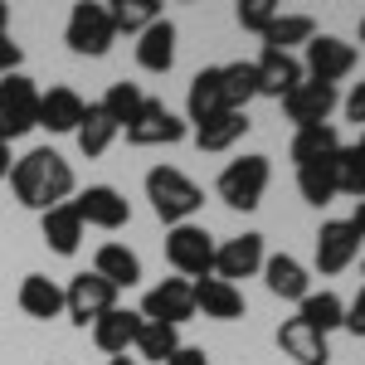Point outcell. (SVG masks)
<instances>
[{"mask_svg":"<svg viewBox=\"0 0 365 365\" xmlns=\"http://www.w3.org/2000/svg\"><path fill=\"white\" fill-rule=\"evenodd\" d=\"M10 185H15V200L25 205V210H54V205H68L73 195V166L49 151V146H34L29 156H20L15 166H10Z\"/></svg>","mask_w":365,"mask_h":365,"instance_id":"cell-1","label":"cell"},{"mask_svg":"<svg viewBox=\"0 0 365 365\" xmlns=\"http://www.w3.org/2000/svg\"><path fill=\"white\" fill-rule=\"evenodd\" d=\"M146 200H151L156 220L175 229V225H190V215L205 205V190H200L185 170L156 166V170H146Z\"/></svg>","mask_w":365,"mask_h":365,"instance_id":"cell-2","label":"cell"},{"mask_svg":"<svg viewBox=\"0 0 365 365\" xmlns=\"http://www.w3.org/2000/svg\"><path fill=\"white\" fill-rule=\"evenodd\" d=\"M215 234L210 229H200V225H175L166 234V258H170V268L180 273V278L190 282V278H215Z\"/></svg>","mask_w":365,"mask_h":365,"instance_id":"cell-3","label":"cell"},{"mask_svg":"<svg viewBox=\"0 0 365 365\" xmlns=\"http://www.w3.org/2000/svg\"><path fill=\"white\" fill-rule=\"evenodd\" d=\"M268 180H273L268 156H239V161H229V166L220 170V185H215V190H220V200H225L229 210H258Z\"/></svg>","mask_w":365,"mask_h":365,"instance_id":"cell-4","label":"cell"},{"mask_svg":"<svg viewBox=\"0 0 365 365\" xmlns=\"http://www.w3.org/2000/svg\"><path fill=\"white\" fill-rule=\"evenodd\" d=\"M39 127V88L25 73L0 78V141H15Z\"/></svg>","mask_w":365,"mask_h":365,"instance_id":"cell-5","label":"cell"},{"mask_svg":"<svg viewBox=\"0 0 365 365\" xmlns=\"http://www.w3.org/2000/svg\"><path fill=\"white\" fill-rule=\"evenodd\" d=\"M63 39H68V49L83 58H103L113 49L117 29H113V15H108V5H73L68 10V25H63Z\"/></svg>","mask_w":365,"mask_h":365,"instance_id":"cell-6","label":"cell"},{"mask_svg":"<svg viewBox=\"0 0 365 365\" xmlns=\"http://www.w3.org/2000/svg\"><path fill=\"white\" fill-rule=\"evenodd\" d=\"M117 307V287L98 273H78L63 287V312L73 317V327H93L98 317H108Z\"/></svg>","mask_w":365,"mask_h":365,"instance_id":"cell-7","label":"cell"},{"mask_svg":"<svg viewBox=\"0 0 365 365\" xmlns=\"http://www.w3.org/2000/svg\"><path fill=\"white\" fill-rule=\"evenodd\" d=\"M351 68H356V44H346V39H336V34H317V39H307L302 73H307L312 83L336 88V78H346Z\"/></svg>","mask_w":365,"mask_h":365,"instance_id":"cell-8","label":"cell"},{"mask_svg":"<svg viewBox=\"0 0 365 365\" xmlns=\"http://www.w3.org/2000/svg\"><path fill=\"white\" fill-rule=\"evenodd\" d=\"M190 317H195V297H190V282L185 278L156 282V287L146 292V302H141V322H161V327H175V331H180V322H190Z\"/></svg>","mask_w":365,"mask_h":365,"instance_id":"cell-9","label":"cell"},{"mask_svg":"<svg viewBox=\"0 0 365 365\" xmlns=\"http://www.w3.org/2000/svg\"><path fill=\"white\" fill-rule=\"evenodd\" d=\"M282 113H287V122H292L297 132H302V127H322L327 117L336 113V88L302 78V83H297L292 93H287V98H282Z\"/></svg>","mask_w":365,"mask_h":365,"instance_id":"cell-10","label":"cell"},{"mask_svg":"<svg viewBox=\"0 0 365 365\" xmlns=\"http://www.w3.org/2000/svg\"><path fill=\"white\" fill-rule=\"evenodd\" d=\"M361 253V234L351 229V220H327L317 229V268L331 278V273H346Z\"/></svg>","mask_w":365,"mask_h":365,"instance_id":"cell-11","label":"cell"},{"mask_svg":"<svg viewBox=\"0 0 365 365\" xmlns=\"http://www.w3.org/2000/svg\"><path fill=\"white\" fill-rule=\"evenodd\" d=\"M73 210H78V220H83V229H122L127 220H132V205L122 200V190H113V185H88L78 200H68Z\"/></svg>","mask_w":365,"mask_h":365,"instance_id":"cell-12","label":"cell"},{"mask_svg":"<svg viewBox=\"0 0 365 365\" xmlns=\"http://www.w3.org/2000/svg\"><path fill=\"white\" fill-rule=\"evenodd\" d=\"M127 141H132V146H175V141H185V122L170 113L166 103L146 98L141 117L127 127Z\"/></svg>","mask_w":365,"mask_h":365,"instance_id":"cell-13","label":"cell"},{"mask_svg":"<svg viewBox=\"0 0 365 365\" xmlns=\"http://www.w3.org/2000/svg\"><path fill=\"white\" fill-rule=\"evenodd\" d=\"M263 234H239V239H225L215 249V278L234 282V278H253L263 268Z\"/></svg>","mask_w":365,"mask_h":365,"instance_id":"cell-14","label":"cell"},{"mask_svg":"<svg viewBox=\"0 0 365 365\" xmlns=\"http://www.w3.org/2000/svg\"><path fill=\"white\" fill-rule=\"evenodd\" d=\"M253 78H258V98H287L292 88L302 83L307 73H302V63L292 54H278V49H263V54L253 58Z\"/></svg>","mask_w":365,"mask_h":365,"instance_id":"cell-15","label":"cell"},{"mask_svg":"<svg viewBox=\"0 0 365 365\" xmlns=\"http://www.w3.org/2000/svg\"><path fill=\"white\" fill-rule=\"evenodd\" d=\"M190 297H195V312L215 317V322H239V317H244V292H239V282L200 278V282H190Z\"/></svg>","mask_w":365,"mask_h":365,"instance_id":"cell-16","label":"cell"},{"mask_svg":"<svg viewBox=\"0 0 365 365\" xmlns=\"http://www.w3.org/2000/svg\"><path fill=\"white\" fill-rule=\"evenodd\" d=\"M263 282H268V292L282 297V302H302V297L312 292L307 268H302L292 253H273V258H263Z\"/></svg>","mask_w":365,"mask_h":365,"instance_id":"cell-17","label":"cell"},{"mask_svg":"<svg viewBox=\"0 0 365 365\" xmlns=\"http://www.w3.org/2000/svg\"><path fill=\"white\" fill-rule=\"evenodd\" d=\"M39 234H44V244H49L58 258H73L78 244H83V220H78L73 205H54V210L39 215Z\"/></svg>","mask_w":365,"mask_h":365,"instance_id":"cell-18","label":"cell"},{"mask_svg":"<svg viewBox=\"0 0 365 365\" xmlns=\"http://www.w3.org/2000/svg\"><path fill=\"white\" fill-rule=\"evenodd\" d=\"M137 63L146 73H170V63H175V25L166 15L137 34Z\"/></svg>","mask_w":365,"mask_h":365,"instance_id":"cell-19","label":"cell"},{"mask_svg":"<svg viewBox=\"0 0 365 365\" xmlns=\"http://www.w3.org/2000/svg\"><path fill=\"white\" fill-rule=\"evenodd\" d=\"M185 113H190V122H210V117L220 113H234L225 103V83H220V68H200L195 78H190V93H185Z\"/></svg>","mask_w":365,"mask_h":365,"instance_id":"cell-20","label":"cell"},{"mask_svg":"<svg viewBox=\"0 0 365 365\" xmlns=\"http://www.w3.org/2000/svg\"><path fill=\"white\" fill-rule=\"evenodd\" d=\"M83 113H88V103L73 88H49V93H39V127H49V132H78Z\"/></svg>","mask_w":365,"mask_h":365,"instance_id":"cell-21","label":"cell"},{"mask_svg":"<svg viewBox=\"0 0 365 365\" xmlns=\"http://www.w3.org/2000/svg\"><path fill=\"white\" fill-rule=\"evenodd\" d=\"M278 351H282V356H292L297 365H327V361H331L327 336H317V331H312V327H302L297 317L278 327Z\"/></svg>","mask_w":365,"mask_h":365,"instance_id":"cell-22","label":"cell"},{"mask_svg":"<svg viewBox=\"0 0 365 365\" xmlns=\"http://www.w3.org/2000/svg\"><path fill=\"white\" fill-rule=\"evenodd\" d=\"M137 331H141V312L113 307L108 317H98V322H93V346H98V351H108V356H127V346L137 341Z\"/></svg>","mask_w":365,"mask_h":365,"instance_id":"cell-23","label":"cell"},{"mask_svg":"<svg viewBox=\"0 0 365 365\" xmlns=\"http://www.w3.org/2000/svg\"><path fill=\"white\" fill-rule=\"evenodd\" d=\"M20 307L34 322H54V317H63V287L54 278H44V273H29L20 282Z\"/></svg>","mask_w":365,"mask_h":365,"instance_id":"cell-24","label":"cell"},{"mask_svg":"<svg viewBox=\"0 0 365 365\" xmlns=\"http://www.w3.org/2000/svg\"><path fill=\"white\" fill-rule=\"evenodd\" d=\"M93 273L108 278L117 292H122V287H137V282H141V258L127 249V244H103L98 258H93Z\"/></svg>","mask_w":365,"mask_h":365,"instance_id":"cell-25","label":"cell"},{"mask_svg":"<svg viewBox=\"0 0 365 365\" xmlns=\"http://www.w3.org/2000/svg\"><path fill=\"white\" fill-rule=\"evenodd\" d=\"M297 322L312 327L317 336H327V331H336L341 322H346V302H341L336 292H307L297 302Z\"/></svg>","mask_w":365,"mask_h":365,"instance_id":"cell-26","label":"cell"},{"mask_svg":"<svg viewBox=\"0 0 365 365\" xmlns=\"http://www.w3.org/2000/svg\"><path fill=\"white\" fill-rule=\"evenodd\" d=\"M341 151V137L331 122H322V127H302L297 137H292V161L297 166H317V161H331Z\"/></svg>","mask_w":365,"mask_h":365,"instance_id":"cell-27","label":"cell"},{"mask_svg":"<svg viewBox=\"0 0 365 365\" xmlns=\"http://www.w3.org/2000/svg\"><path fill=\"white\" fill-rule=\"evenodd\" d=\"M307 39H317V20L312 15H282L263 29V49H278V54H292V44H307Z\"/></svg>","mask_w":365,"mask_h":365,"instance_id":"cell-28","label":"cell"},{"mask_svg":"<svg viewBox=\"0 0 365 365\" xmlns=\"http://www.w3.org/2000/svg\"><path fill=\"white\" fill-rule=\"evenodd\" d=\"M249 127H253L249 113H220V117H210V122L195 132V146H200V151H229Z\"/></svg>","mask_w":365,"mask_h":365,"instance_id":"cell-29","label":"cell"},{"mask_svg":"<svg viewBox=\"0 0 365 365\" xmlns=\"http://www.w3.org/2000/svg\"><path fill=\"white\" fill-rule=\"evenodd\" d=\"M98 108H103V113H108V122L122 132V127H132V122L141 117V108H146V93H141L137 83H113V88H108V98H103Z\"/></svg>","mask_w":365,"mask_h":365,"instance_id":"cell-30","label":"cell"},{"mask_svg":"<svg viewBox=\"0 0 365 365\" xmlns=\"http://www.w3.org/2000/svg\"><path fill=\"white\" fill-rule=\"evenodd\" d=\"M137 356L141 361H156V365H166L175 351H180V331L175 327H161V322H141V331H137Z\"/></svg>","mask_w":365,"mask_h":365,"instance_id":"cell-31","label":"cell"},{"mask_svg":"<svg viewBox=\"0 0 365 365\" xmlns=\"http://www.w3.org/2000/svg\"><path fill=\"white\" fill-rule=\"evenodd\" d=\"M220 83H225V103L234 113L249 108V98H258V78H253V63L239 58V63H220Z\"/></svg>","mask_w":365,"mask_h":365,"instance_id":"cell-32","label":"cell"},{"mask_svg":"<svg viewBox=\"0 0 365 365\" xmlns=\"http://www.w3.org/2000/svg\"><path fill=\"white\" fill-rule=\"evenodd\" d=\"M78 151L83 156H103L108 146H113V137H117V127L108 122V113L98 108V103H88V113H83V122H78Z\"/></svg>","mask_w":365,"mask_h":365,"instance_id":"cell-33","label":"cell"},{"mask_svg":"<svg viewBox=\"0 0 365 365\" xmlns=\"http://www.w3.org/2000/svg\"><path fill=\"white\" fill-rule=\"evenodd\" d=\"M331 185H336V195L365 200V161L356 156V146H341L331 156Z\"/></svg>","mask_w":365,"mask_h":365,"instance_id":"cell-34","label":"cell"},{"mask_svg":"<svg viewBox=\"0 0 365 365\" xmlns=\"http://www.w3.org/2000/svg\"><path fill=\"white\" fill-rule=\"evenodd\" d=\"M108 15H113L117 34H141L146 25H156V20H161V5H156V0H113V5H108Z\"/></svg>","mask_w":365,"mask_h":365,"instance_id":"cell-35","label":"cell"},{"mask_svg":"<svg viewBox=\"0 0 365 365\" xmlns=\"http://www.w3.org/2000/svg\"><path fill=\"white\" fill-rule=\"evenodd\" d=\"M297 190L307 205H331L336 200V185H331V161H317V166H297Z\"/></svg>","mask_w":365,"mask_h":365,"instance_id":"cell-36","label":"cell"},{"mask_svg":"<svg viewBox=\"0 0 365 365\" xmlns=\"http://www.w3.org/2000/svg\"><path fill=\"white\" fill-rule=\"evenodd\" d=\"M273 20H278V5L273 0H244L239 5V25L249 29V34H258V39H263V29L273 25Z\"/></svg>","mask_w":365,"mask_h":365,"instance_id":"cell-37","label":"cell"},{"mask_svg":"<svg viewBox=\"0 0 365 365\" xmlns=\"http://www.w3.org/2000/svg\"><path fill=\"white\" fill-rule=\"evenodd\" d=\"M20 58H25V49H20L10 34H0V78H5V73H20Z\"/></svg>","mask_w":365,"mask_h":365,"instance_id":"cell-38","label":"cell"},{"mask_svg":"<svg viewBox=\"0 0 365 365\" xmlns=\"http://www.w3.org/2000/svg\"><path fill=\"white\" fill-rule=\"evenodd\" d=\"M341 327H346L351 336H365V287L356 292V302L346 307V322H341Z\"/></svg>","mask_w":365,"mask_h":365,"instance_id":"cell-39","label":"cell"},{"mask_svg":"<svg viewBox=\"0 0 365 365\" xmlns=\"http://www.w3.org/2000/svg\"><path fill=\"white\" fill-rule=\"evenodd\" d=\"M346 117H351V122H365V78L351 88V98H346Z\"/></svg>","mask_w":365,"mask_h":365,"instance_id":"cell-40","label":"cell"},{"mask_svg":"<svg viewBox=\"0 0 365 365\" xmlns=\"http://www.w3.org/2000/svg\"><path fill=\"white\" fill-rule=\"evenodd\" d=\"M166 365H210V356H205L200 346H180V351H175Z\"/></svg>","mask_w":365,"mask_h":365,"instance_id":"cell-41","label":"cell"},{"mask_svg":"<svg viewBox=\"0 0 365 365\" xmlns=\"http://www.w3.org/2000/svg\"><path fill=\"white\" fill-rule=\"evenodd\" d=\"M10 166H15V156H10V141H0V180H10Z\"/></svg>","mask_w":365,"mask_h":365,"instance_id":"cell-42","label":"cell"},{"mask_svg":"<svg viewBox=\"0 0 365 365\" xmlns=\"http://www.w3.org/2000/svg\"><path fill=\"white\" fill-rule=\"evenodd\" d=\"M351 229L365 239V200H356V215H351Z\"/></svg>","mask_w":365,"mask_h":365,"instance_id":"cell-43","label":"cell"},{"mask_svg":"<svg viewBox=\"0 0 365 365\" xmlns=\"http://www.w3.org/2000/svg\"><path fill=\"white\" fill-rule=\"evenodd\" d=\"M0 34H10V5H0Z\"/></svg>","mask_w":365,"mask_h":365,"instance_id":"cell-44","label":"cell"},{"mask_svg":"<svg viewBox=\"0 0 365 365\" xmlns=\"http://www.w3.org/2000/svg\"><path fill=\"white\" fill-rule=\"evenodd\" d=\"M108 365H141V361H132V356H113Z\"/></svg>","mask_w":365,"mask_h":365,"instance_id":"cell-45","label":"cell"},{"mask_svg":"<svg viewBox=\"0 0 365 365\" xmlns=\"http://www.w3.org/2000/svg\"><path fill=\"white\" fill-rule=\"evenodd\" d=\"M356 156H361V161H365V132H361V146H356Z\"/></svg>","mask_w":365,"mask_h":365,"instance_id":"cell-46","label":"cell"},{"mask_svg":"<svg viewBox=\"0 0 365 365\" xmlns=\"http://www.w3.org/2000/svg\"><path fill=\"white\" fill-rule=\"evenodd\" d=\"M361 44H365V15H361Z\"/></svg>","mask_w":365,"mask_h":365,"instance_id":"cell-47","label":"cell"}]
</instances>
